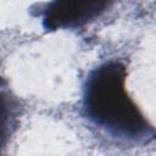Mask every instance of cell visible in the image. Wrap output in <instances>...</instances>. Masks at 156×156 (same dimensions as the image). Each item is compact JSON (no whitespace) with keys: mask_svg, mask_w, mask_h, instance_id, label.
<instances>
[{"mask_svg":"<svg viewBox=\"0 0 156 156\" xmlns=\"http://www.w3.org/2000/svg\"><path fill=\"white\" fill-rule=\"evenodd\" d=\"M21 116L22 105L18 96L10 88L7 80L0 76V152L17 132Z\"/></svg>","mask_w":156,"mask_h":156,"instance_id":"cell-3","label":"cell"},{"mask_svg":"<svg viewBox=\"0 0 156 156\" xmlns=\"http://www.w3.org/2000/svg\"><path fill=\"white\" fill-rule=\"evenodd\" d=\"M115 0H50L40 6V16L46 32L83 28L111 9Z\"/></svg>","mask_w":156,"mask_h":156,"instance_id":"cell-2","label":"cell"},{"mask_svg":"<svg viewBox=\"0 0 156 156\" xmlns=\"http://www.w3.org/2000/svg\"><path fill=\"white\" fill-rule=\"evenodd\" d=\"M127 66L111 58L93 68L82 89V115L104 135L128 144H146L155 138V128L129 96Z\"/></svg>","mask_w":156,"mask_h":156,"instance_id":"cell-1","label":"cell"}]
</instances>
